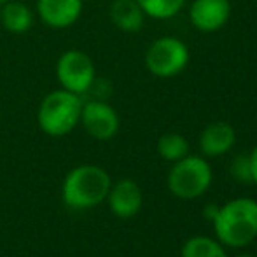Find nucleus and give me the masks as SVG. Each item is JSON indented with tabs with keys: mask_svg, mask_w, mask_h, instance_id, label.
<instances>
[{
	"mask_svg": "<svg viewBox=\"0 0 257 257\" xmlns=\"http://www.w3.org/2000/svg\"><path fill=\"white\" fill-rule=\"evenodd\" d=\"M146 13L137 0H114L110 6V20L119 30L135 34L142 28Z\"/></svg>",
	"mask_w": 257,
	"mask_h": 257,
	"instance_id": "nucleus-12",
	"label": "nucleus"
},
{
	"mask_svg": "<svg viewBox=\"0 0 257 257\" xmlns=\"http://www.w3.org/2000/svg\"><path fill=\"white\" fill-rule=\"evenodd\" d=\"M56 77L63 89L75 95H82L95 82V65L86 53L70 49L61 54L58 60Z\"/></svg>",
	"mask_w": 257,
	"mask_h": 257,
	"instance_id": "nucleus-6",
	"label": "nucleus"
},
{
	"mask_svg": "<svg viewBox=\"0 0 257 257\" xmlns=\"http://www.w3.org/2000/svg\"><path fill=\"white\" fill-rule=\"evenodd\" d=\"M108 208L114 215L119 219H130V217L137 215L142 208V191H140L139 184L133 180H119L117 184L110 186V191L107 194Z\"/></svg>",
	"mask_w": 257,
	"mask_h": 257,
	"instance_id": "nucleus-9",
	"label": "nucleus"
},
{
	"mask_svg": "<svg viewBox=\"0 0 257 257\" xmlns=\"http://www.w3.org/2000/svg\"><path fill=\"white\" fill-rule=\"evenodd\" d=\"M0 23L11 34H25L30 30L34 16L27 4L20 0H9L0 7Z\"/></svg>",
	"mask_w": 257,
	"mask_h": 257,
	"instance_id": "nucleus-13",
	"label": "nucleus"
},
{
	"mask_svg": "<svg viewBox=\"0 0 257 257\" xmlns=\"http://www.w3.org/2000/svg\"><path fill=\"white\" fill-rule=\"evenodd\" d=\"M137 2L147 16L154 20H168L182 9L186 0H137Z\"/></svg>",
	"mask_w": 257,
	"mask_h": 257,
	"instance_id": "nucleus-16",
	"label": "nucleus"
},
{
	"mask_svg": "<svg viewBox=\"0 0 257 257\" xmlns=\"http://www.w3.org/2000/svg\"><path fill=\"white\" fill-rule=\"evenodd\" d=\"M189 61L186 44L175 37H161L151 44L146 54V65L156 77L168 79L180 74Z\"/></svg>",
	"mask_w": 257,
	"mask_h": 257,
	"instance_id": "nucleus-5",
	"label": "nucleus"
},
{
	"mask_svg": "<svg viewBox=\"0 0 257 257\" xmlns=\"http://www.w3.org/2000/svg\"><path fill=\"white\" fill-rule=\"evenodd\" d=\"M212 184L210 165L200 156H186L175 161L168 175V187L180 200H194Z\"/></svg>",
	"mask_w": 257,
	"mask_h": 257,
	"instance_id": "nucleus-4",
	"label": "nucleus"
},
{
	"mask_svg": "<svg viewBox=\"0 0 257 257\" xmlns=\"http://www.w3.org/2000/svg\"><path fill=\"white\" fill-rule=\"evenodd\" d=\"M7 2H9V0H0V7H2L4 4H7Z\"/></svg>",
	"mask_w": 257,
	"mask_h": 257,
	"instance_id": "nucleus-21",
	"label": "nucleus"
},
{
	"mask_svg": "<svg viewBox=\"0 0 257 257\" xmlns=\"http://www.w3.org/2000/svg\"><path fill=\"white\" fill-rule=\"evenodd\" d=\"M213 222L215 236L227 247H247L257 236V201L236 198L220 206Z\"/></svg>",
	"mask_w": 257,
	"mask_h": 257,
	"instance_id": "nucleus-1",
	"label": "nucleus"
},
{
	"mask_svg": "<svg viewBox=\"0 0 257 257\" xmlns=\"http://www.w3.org/2000/svg\"><path fill=\"white\" fill-rule=\"evenodd\" d=\"M231 173L240 182H252L250 159H248V156H236L233 165H231Z\"/></svg>",
	"mask_w": 257,
	"mask_h": 257,
	"instance_id": "nucleus-17",
	"label": "nucleus"
},
{
	"mask_svg": "<svg viewBox=\"0 0 257 257\" xmlns=\"http://www.w3.org/2000/svg\"><path fill=\"white\" fill-rule=\"evenodd\" d=\"M81 95L67 89H56L42 100L37 112L39 128L49 137H63L81 121Z\"/></svg>",
	"mask_w": 257,
	"mask_h": 257,
	"instance_id": "nucleus-3",
	"label": "nucleus"
},
{
	"mask_svg": "<svg viewBox=\"0 0 257 257\" xmlns=\"http://www.w3.org/2000/svg\"><path fill=\"white\" fill-rule=\"evenodd\" d=\"M41 20L51 28H67L79 20L82 0H37Z\"/></svg>",
	"mask_w": 257,
	"mask_h": 257,
	"instance_id": "nucleus-10",
	"label": "nucleus"
},
{
	"mask_svg": "<svg viewBox=\"0 0 257 257\" xmlns=\"http://www.w3.org/2000/svg\"><path fill=\"white\" fill-rule=\"evenodd\" d=\"M217 212H219V206L208 205V206H206V208L203 210V215H205L208 220H213V219H215V215H217Z\"/></svg>",
	"mask_w": 257,
	"mask_h": 257,
	"instance_id": "nucleus-19",
	"label": "nucleus"
},
{
	"mask_svg": "<svg viewBox=\"0 0 257 257\" xmlns=\"http://www.w3.org/2000/svg\"><path fill=\"white\" fill-rule=\"evenodd\" d=\"M158 153L166 161H179L189 153V144L179 133H166L158 140Z\"/></svg>",
	"mask_w": 257,
	"mask_h": 257,
	"instance_id": "nucleus-15",
	"label": "nucleus"
},
{
	"mask_svg": "<svg viewBox=\"0 0 257 257\" xmlns=\"http://www.w3.org/2000/svg\"><path fill=\"white\" fill-rule=\"evenodd\" d=\"M250 159V172H252V182L257 184V146L254 147V151L248 156Z\"/></svg>",
	"mask_w": 257,
	"mask_h": 257,
	"instance_id": "nucleus-18",
	"label": "nucleus"
},
{
	"mask_svg": "<svg viewBox=\"0 0 257 257\" xmlns=\"http://www.w3.org/2000/svg\"><path fill=\"white\" fill-rule=\"evenodd\" d=\"M110 177L103 168L95 165H82L68 172L63 182V201L74 210L95 208L110 191Z\"/></svg>",
	"mask_w": 257,
	"mask_h": 257,
	"instance_id": "nucleus-2",
	"label": "nucleus"
},
{
	"mask_svg": "<svg viewBox=\"0 0 257 257\" xmlns=\"http://www.w3.org/2000/svg\"><path fill=\"white\" fill-rule=\"evenodd\" d=\"M236 257H254V255H250V254H240V255H236Z\"/></svg>",
	"mask_w": 257,
	"mask_h": 257,
	"instance_id": "nucleus-20",
	"label": "nucleus"
},
{
	"mask_svg": "<svg viewBox=\"0 0 257 257\" xmlns=\"http://www.w3.org/2000/svg\"><path fill=\"white\" fill-rule=\"evenodd\" d=\"M81 122L84 130L96 140H110L119 130L117 112L102 100L82 103Z\"/></svg>",
	"mask_w": 257,
	"mask_h": 257,
	"instance_id": "nucleus-7",
	"label": "nucleus"
},
{
	"mask_svg": "<svg viewBox=\"0 0 257 257\" xmlns=\"http://www.w3.org/2000/svg\"><path fill=\"white\" fill-rule=\"evenodd\" d=\"M229 14V0H194L191 6V21L198 30L206 34L222 28Z\"/></svg>",
	"mask_w": 257,
	"mask_h": 257,
	"instance_id": "nucleus-8",
	"label": "nucleus"
},
{
	"mask_svg": "<svg viewBox=\"0 0 257 257\" xmlns=\"http://www.w3.org/2000/svg\"><path fill=\"white\" fill-rule=\"evenodd\" d=\"M236 133L233 126L224 121H217L208 124L200 135V149L208 158L226 154L234 146Z\"/></svg>",
	"mask_w": 257,
	"mask_h": 257,
	"instance_id": "nucleus-11",
	"label": "nucleus"
},
{
	"mask_svg": "<svg viewBox=\"0 0 257 257\" xmlns=\"http://www.w3.org/2000/svg\"><path fill=\"white\" fill-rule=\"evenodd\" d=\"M182 257H227L220 241L206 236H194L182 247Z\"/></svg>",
	"mask_w": 257,
	"mask_h": 257,
	"instance_id": "nucleus-14",
	"label": "nucleus"
}]
</instances>
